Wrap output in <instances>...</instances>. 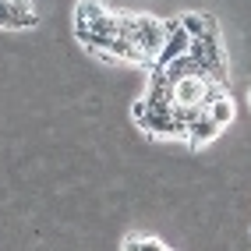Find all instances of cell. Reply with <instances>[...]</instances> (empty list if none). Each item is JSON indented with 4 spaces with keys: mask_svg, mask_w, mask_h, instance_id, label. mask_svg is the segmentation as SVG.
I'll list each match as a JSON object with an SVG mask.
<instances>
[{
    "mask_svg": "<svg viewBox=\"0 0 251 251\" xmlns=\"http://www.w3.org/2000/svg\"><path fill=\"white\" fill-rule=\"evenodd\" d=\"M248 103H251V92H248Z\"/></svg>",
    "mask_w": 251,
    "mask_h": 251,
    "instance_id": "obj_11",
    "label": "cell"
},
{
    "mask_svg": "<svg viewBox=\"0 0 251 251\" xmlns=\"http://www.w3.org/2000/svg\"><path fill=\"white\" fill-rule=\"evenodd\" d=\"M124 251H170V248H166L159 237H152V233H127Z\"/></svg>",
    "mask_w": 251,
    "mask_h": 251,
    "instance_id": "obj_10",
    "label": "cell"
},
{
    "mask_svg": "<svg viewBox=\"0 0 251 251\" xmlns=\"http://www.w3.org/2000/svg\"><path fill=\"white\" fill-rule=\"evenodd\" d=\"M205 113H209L220 127H226V124L233 121V113H237V106H233V96H220V99H212V103L205 106Z\"/></svg>",
    "mask_w": 251,
    "mask_h": 251,
    "instance_id": "obj_9",
    "label": "cell"
},
{
    "mask_svg": "<svg viewBox=\"0 0 251 251\" xmlns=\"http://www.w3.org/2000/svg\"><path fill=\"white\" fill-rule=\"evenodd\" d=\"M121 32L135 43V50L145 57V68H152L159 50L166 43V22L156 18V14H131V11H121Z\"/></svg>",
    "mask_w": 251,
    "mask_h": 251,
    "instance_id": "obj_2",
    "label": "cell"
},
{
    "mask_svg": "<svg viewBox=\"0 0 251 251\" xmlns=\"http://www.w3.org/2000/svg\"><path fill=\"white\" fill-rule=\"evenodd\" d=\"M180 25H184V32H188L191 39H202V36H209V32L220 28V25H216V18H212V14H205V11H184V14H180Z\"/></svg>",
    "mask_w": 251,
    "mask_h": 251,
    "instance_id": "obj_8",
    "label": "cell"
},
{
    "mask_svg": "<svg viewBox=\"0 0 251 251\" xmlns=\"http://www.w3.org/2000/svg\"><path fill=\"white\" fill-rule=\"evenodd\" d=\"M191 43H195V39L184 32L180 18H166V43H163V50H159V57H156L152 68H170L174 60L188 57V53H191Z\"/></svg>",
    "mask_w": 251,
    "mask_h": 251,
    "instance_id": "obj_5",
    "label": "cell"
},
{
    "mask_svg": "<svg viewBox=\"0 0 251 251\" xmlns=\"http://www.w3.org/2000/svg\"><path fill=\"white\" fill-rule=\"evenodd\" d=\"M220 131H223V127L216 124L205 110H202V113H198L195 121H191V127H188V138H184V142H188L191 149H202V145H209L216 135H220Z\"/></svg>",
    "mask_w": 251,
    "mask_h": 251,
    "instance_id": "obj_7",
    "label": "cell"
},
{
    "mask_svg": "<svg viewBox=\"0 0 251 251\" xmlns=\"http://www.w3.org/2000/svg\"><path fill=\"white\" fill-rule=\"evenodd\" d=\"M131 117H135V124L145 131V135H152V138H180L177 121H174V106H152L142 96L138 103L131 106Z\"/></svg>",
    "mask_w": 251,
    "mask_h": 251,
    "instance_id": "obj_3",
    "label": "cell"
},
{
    "mask_svg": "<svg viewBox=\"0 0 251 251\" xmlns=\"http://www.w3.org/2000/svg\"><path fill=\"white\" fill-rule=\"evenodd\" d=\"M191 57L198 60V68H202L212 81L226 85V53H223V43H220V28L202 36V39H195L191 43Z\"/></svg>",
    "mask_w": 251,
    "mask_h": 251,
    "instance_id": "obj_4",
    "label": "cell"
},
{
    "mask_svg": "<svg viewBox=\"0 0 251 251\" xmlns=\"http://www.w3.org/2000/svg\"><path fill=\"white\" fill-rule=\"evenodd\" d=\"M39 14L28 0H0V28H32Z\"/></svg>",
    "mask_w": 251,
    "mask_h": 251,
    "instance_id": "obj_6",
    "label": "cell"
},
{
    "mask_svg": "<svg viewBox=\"0 0 251 251\" xmlns=\"http://www.w3.org/2000/svg\"><path fill=\"white\" fill-rule=\"evenodd\" d=\"M75 36L96 57L106 53V46L121 36V11H110L103 0H78L75 7Z\"/></svg>",
    "mask_w": 251,
    "mask_h": 251,
    "instance_id": "obj_1",
    "label": "cell"
}]
</instances>
